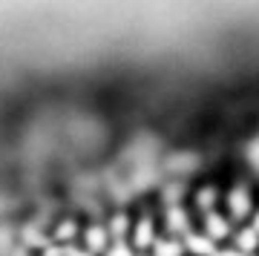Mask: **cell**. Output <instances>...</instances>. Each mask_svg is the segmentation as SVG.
Masks as SVG:
<instances>
[{
  "mask_svg": "<svg viewBox=\"0 0 259 256\" xmlns=\"http://www.w3.org/2000/svg\"><path fill=\"white\" fill-rule=\"evenodd\" d=\"M182 256H199V253H182Z\"/></svg>",
  "mask_w": 259,
  "mask_h": 256,
  "instance_id": "obj_1",
  "label": "cell"
}]
</instances>
